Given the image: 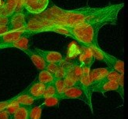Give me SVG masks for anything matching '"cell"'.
I'll return each mask as SVG.
<instances>
[{
    "label": "cell",
    "instance_id": "cb8c5ba5",
    "mask_svg": "<svg viewBox=\"0 0 128 119\" xmlns=\"http://www.w3.org/2000/svg\"><path fill=\"white\" fill-rule=\"evenodd\" d=\"M20 105L18 103V102L16 101V100H14V101H13L12 103H11L10 105H8L5 108V110L9 114L11 115V117H12V115L14 114V113L16 112V111L18 110V108H19V107H20ZM12 119V118H11Z\"/></svg>",
    "mask_w": 128,
    "mask_h": 119
},
{
    "label": "cell",
    "instance_id": "d4e9b609",
    "mask_svg": "<svg viewBox=\"0 0 128 119\" xmlns=\"http://www.w3.org/2000/svg\"><path fill=\"white\" fill-rule=\"evenodd\" d=\"M124 74H121L120 75V79L118 81V83H119V94L120 96L122 97L123 100H124Z\"/></svg>",
    "mask_w": 128,
    "mask_h": 119
},
{
    "label": "cell",
    "instance_id": "5b68a950",
    "mask_svg": "<svg viewBox=\"0 0 128 119\" xmlns=\"http://www.w3.org/2000/svg\"><path fill=\"white\" fill-rule=\"evenodd\" d=\"M49 5V0H24V8L26 13L38 14L43 12Z\"/></svg>",
    "mask_w": 128,
    "mask_h": 119
},
{
    "label": "cell",
    "instance_id": "4316f807",
    "mask_svg": "<svg viewBox=\"0 0 128 119\" xmlns=\"http://www.w3.org/2000/svg\"><path fill=\"white\" fill-rule=\"evenodd\" d=\"M58 67H59V63H50V64H46L45 69L49 72L54 74Z\"/></svg>",
    "mask_w": 128,
    "mask_h": 119
},
{
    "label": "cell",
    "instance_id": "6da1fadb",
    "mask_svg": "<svg viewBox=\"0 0 128 119\" xmlns=\"http://www.w3.org/2000/svg\"><path fill=\"white\" fill-rule=\"evenodd\" d=\"M124 7V2L100 8L87 6L75 9H64L52 5L38 14L24 12L27 21L25 31L33 35L40 33L42 28L49 27H75L103 21L116 25L118 15Z\"/></svg>",
    "mask_w": 128,
    "mask_h": 119
},
{
    "label": "cell",
    "instance_id": "5bb4252c",
    "mask_svg": "<svg viewBox=\"0 0 128 119\" xmlns=\"http://www.w3.org/2000/svg\"><path fill=\"white\" fill-rule=\"evenodd\" d=\"M16 0H4V3L0 6V15L10 16L15 10Z\"/></svg>",
    "mask_w": 128,
    "mask_h": 119
},
{
    "label": "cell",
    "instance_id": "2e32d148",
    "mask_svg": "<svg viewBox=\"0 0 128 119\" xmlns=\"http://www.w3.org/2000/svg\"><path fill=\"white\" fill-rule=\"evenodd\" d=\"M38 81L40 82H42L43 84H50V83H52L54 82V75L50 72H49L48 71H46V69L42 70L40 71V74H38Z\"/></svg>",
    "mask_w": 128,
    "mask_h": 119
},
{
    "label": "cell",
    "instance_id": "7402d4cb",
    "mask_svg": "<svg viewBox=\"0 0 128 119\" xmlns=\"http://www.w3.org/2000/svg\"><path fill=\"white\" fill-rule=\"evenodd\" d=\"M54 84L55 89H56L58 95H60L66 89L63 78H55Z\"/></svg>",
    "mask_w": 128,
    "mask_h": 119
},
{
    "label": "cell",
    "instance_id": "484cf974",
    "mask_svg": "<svg viewBox=\"0 0 128 119\" xmlns=\"http://www.w3.org/2000/svg\"><path fill=\"white\" fill-rule=\"evenodd\" d=\"M67 71L64 67H62V66L59 65V67L58 68V70L56 71V72H55L54 75V77L55 78H64V76L66 75L67 74Z\"/></svg>",
    "mask_w": 128,
    "mask_h": 119
},
{
    "label": "cell",
    "instance_id": "83f0119b",
    "mask_svg": "<svg viewBox=\"0 0 128 119\" xmlns=\"http://www.w3.org/2000/svg\"><path fill=\"white\" fill-rule=\"evenodd\" d=\"M18 96H19V94H18L16 96H14V97L11 98V99H10V100H5V101L0 102V111H2V110H4L8 105H10L11 103H12L13 101H14L16 98L18 97Z\"/></svg>",
    "mask_w": 128,
    "mask_h": 119
},
{
    "label": "cell",
    "instance_id": "f546056e",
    "mask_svg": "<svg viewBox=\"0 0 128 119\" xmlns=\"http://www.w3.org/2000/svg\"><path fill=\"white\" fill-rule=\"evenodd\" d=\"M11 119L12 117L5 109L0 111V119Z\"/></svg>",
    "mask_w": 128,
    "mask_h": 119
},
{
    "label": "cell",
    "instance_id": "4fadbf2b",
    "mask_svg": "<svg viewBox=\"0 0 128 119\" xmlns=\"http://www.w3.org/2000/svg\"><path fill=\"white\" fill-rule=\"evenodd\" d=\"M110 67H107V68H97V69H93L90 70L89 72V78L91 84L99 82L102 80V79L107 75V74L109 71Z\"/></svg>",
    "mask_w": 128,
    "mask_h": 119
},
{
    "label": "cell",
    "instance_id": "277c9868",
    "mask_svg": "<svg viewBox=\"0 0 128 119\" xmlns=\"http://www.w3.org/2000/svg\"><path fill=\"white\" fill-rule=\"evenodd\" d=\"M92 93H99L104 96V93L108 91H115L119 93V83L118 82L112 81H103L96 82L91 85Z\"/></svg>",
    "mask_w": 128,
    "mask_h": 119
},
{
    "label": "cell",
    "instance_id": "9c48e42d",
    "mask_svg": "<svg viewBox=\"0 0 128 119\" xmlns=\"http://www.w3.org/2000/svg\"><path fill=\"white\" fill-rule=\"evenodd\" d=\"M46 84L40 82L38 80H35L25 89V91L28 94L31 95L37 100H38L41 99L44 93V90L46 89Z\"/></svg>",
    "mask_w": 128,
    "mask_h": 119
},
{
    "label": "cell",
    "instance_id": "d6986e66",
    "mask_svg": "<svg viewBox=\"0 0 128 119\" xmlns=\"http://www.w3.org/2000/svg\"><path fill=\"white\" fill-rule=\"evenodd\" d=\"M42 109L43 108L41 107V105L31 106L28 111V119H40L42 115Z\"/></svg>",
    "mask_w": 128,
    "mask_h": 119
},
{
    "label": "cell",
    "instance_id": "3957f363",
    "mask_svg": "<svg viewBox=\"0 0 128 119\" xmlns=\"http://www.w3.org/2000/svg\"><path fill=\"white\" fill-rule=\"evenodd\" d=\"M60 100H80L90 107L92 114L94 113L93 104H92V93L83 87L80 82H78L71 87L66 88L64 91L58 95Z\"/></svg>",
    "mask_w": 128,
    "mask_h": 119
},
{
    "label": "cell",
    "instance_id": "52a82bcc",
    "mask_svg": "<svg viewBox=\"0 0 128 119\" xmlns=\"http://www.w3.org/2000/svg\"><path fill=\"white\" fill-rule=\"evenodd\" d=\"M32 36V35L27 31L24 30H16V31H10L3 35H0V49L2 46L13 42L16 40H18L22 36Z\"/></svg>",
    "mask_w": 128,
    "mask_h": 119
},
{
    "label": "cell",
    "instance_id": "7c38bea8",
    "mask_svg": "<svg viewBox=\"0 0 128 119\" xmlns=\"http://www.w3.org/2000/svg\"><path fill=\"white\" fill-rule=\"evenodd\" d=\"M6 48H16L20 50L29 48V36H22L20 38H18V40L5 45V46H2L1 47V49Z\"/></svg>",
    "mask_w": 128,
    "mask_h": 119
},
{
    "label": "cell",
    "instance_id": "30bf717a",
    "mask_svg": "<svg viewBox=\"0 0 128 119\" xmlns=\"http://www.w3.org/2000/svg\"><path fill=\"white\" fill-rule=\"evenodd\" d=\"M34 50L42 56L44 59V60L46 62V64L59 63L62 60H64L62 55L58 52H54V51H46L38 48H36Z\"/></svg>",
    "mask_w": 128,
    "mask_h": 119
},
{
    "label": "cell",
    "instance_id": "9a60e30c",
    "mask_svg": "<svg viewBox=\"0 0 128 119\" xmlns=\"http://www.w3.org/2000/svg\"><path fill=\"white\" fill-rule=\"evenodd\" d=\"M37 100L34 98L31 95L28 94L25 91V89L23 92L19 93L18 97L16 99V101L20 106H32L35 104V102Z\"/></svg>",
    "mask_w": 128,
    "mask_h": 119
},
{
    "label": "cell",
    "instance_id": "8992f818",
    "mask_svg": "<svg viewBox=\"0 0 128 119\" xmlns=\"http://www.w3.org/2000/svg\"><path fill=\"white\" fill-rule=\"evenodd\" d=\"M27 24L26 15L24 12H14L10 16L8 27L10 31L24 30L25 31V26Z\"/></svg>",
    "mask_w": 128,
    "mask_h": 119
},
{
    "label": "cell",
    "instance_id": "d6a6232c",
    "mask_svg": "<svg viewBox=\"0 0 128 119\" xmlns=\"http://www.w3.org/2000/svg\"><path fill=\"white\" fill-rule=\"evenodd\" d=\"M0 16H1V15H0Z\"/></svg>",
    "mask_w": 128,
    "mask_h": 119
},
{
    "label": "cell",
    "instance_id": "e0dca14e",
    "mask_svg": "<svg viewBox=\"0 0 128 119\" xmlns=\"http://www.w3.org/2000/svg\"><path fill=\"white\" fill-rule=\"evenodd\" d=\"M31 106H20L12 115V119H28V111Z\"/></svg>",
    "mask_w": 128,
    "mask_h": 119
},
{
    "label": "cell",
    "instance_id": "1f68e13d",
    "mask_svg": "<svg viewBox=\"0 0 128 119\" xmlns=\"http://www.w3.org/2000/svg\"><path fill=\"white\" fill-rule=\"evenodd\" d=\"M8 31H10L8 24L7 25H4V26H0V35H3V34L6 33Z\"/></svg>",
    "mask_w": 128,
    "mask_h": 119
},
{
    "label": "cell",
    "instance_id": "ac0fdd59",
    "mask_svg": "<svg viewBox=\"0 0 128 119\" xmlns=\"http://www.w3.org/2000/svg\"><path fill=\"white\" fill-rule=\"evenodd\" d=\"M60 101V99L59 96L54 95L52 96H50L46 99L43 100V102L40 104L42 108H46V107H58L59 105V103Z\"/></svg>",
    "mask_w": 128,
    "mask_h": 119
},
{
    "label": "cell",
    "instance_id": "4dcf8cb0",
    "mask_svg": "<svg viewBox=\"0 0 128 119\" xmlns=\"http://www.w3.org/2000/svg\"><path fill=\"white\" fill-rule=\"evenodd\" d=\"M9 19H10V16H0V26L7 25L9 23Z\"/></svg>",
    "mask_w": 128,
    "mask_h": 119
},
{
    "label": "cell",
    "instance_id": "ba28073f",
    "mask_svg": "<svg viewBox=\"0 0 128 119\" xmlns=\"http://www.w3.org/2000/svg\"><path fill=\"white\" fill-rule=\"evenodd\" d=\"M103 53V61L105 62V64L108 65V67L112 68L121 74H124V62L115 57L114 56L110 55L104 51H102Z\"/></svg>",
    "mask_w": 128,
    "mask_h": 119
},
{
    "label": "cell",
    "instance_id": "7a4b0ae2",
    "mask_svg": "<svg viewBox=\"0 0 128 119\" xmlns=\"http://www.w3.org/2000/svg\"><path fill=\"white\" fill-rule=\"evenodd\" d=\"M108 22H98L90 24L75 27H64L69 32V37L75 39L82 46L87 47H100L98 45V32L101 28L108 25Z\"/></svg>",
    "mask_w": 128,
    "mask_h": 119
},
{
    "label": "cell",
    "instance_id": "8fae6325",
    "mask_svg": "<svg viewBox=\"0 0 128 119\" xmlns=\"http://www.w3.org/2000/svg\"><path fill=\"white\" fill-rule=\"evenodd\" d=\"M22 51L29 56L32 62L37 67L38 70L42 71L45 69V67L46 66V62L44 60V59L42 56L38 53H37L35 50L30 49L29 48H28V49H22Z\"/></svg>",
    "mask_w": 128,
    "mask_h": 119
},
{
    "label": "cell",
    "instance_id": "44dd1931",
    "mask_svg": "<svg viewBox=\"0 0 128 119\" xmlns=\"http://www.w3.org/2000/svg\"><path fill=\"white\" fill-rule=\"evenodd\" d=\"M121 73L118 72L117 71H116L112 68H110L108 73L107 74V75L105 76L102 80L103 81H112V82H118L120 77Z\"/></svg>",
    "mask_w": 128,
    "mask_h": 119
},
{
    "label": "cell",
    "instance_id": "f1b7e54d",
    "mask_svg": "<svg viewBox=\"0 0 128 119\" xmlns=\"http://www.w3.org/2000/svg\"><path fill=\"white\" fill-rule=\"evenodd\" d=\"M24 0H16V7L14 12H23L24 8Z\"/></svg>",
    "mask_w": 128,
    "mask_h": 119
},
{
    "label": "cell",
    "instance_id": "603a6c76",
    "mask_svg": "<svg viewBox=\"0 0 128 119\" xmlns=\"http://www.w3.org/2000/svg\"><path fill=\"white\" fill-rule=\"evenodd\" d=\"M89 48L90 49L94 59H98L99 60H103V53H102L103 50L100 47H94V46H91V47H89Z\"/></svg>",
    "mask_w": 128,
    "mask_h": 119
},
{
    "label": "cell",
    "instance_id": "ffe728a7",
    "mask_svg": "<svg viewBox=\"0 0 128 119\" xmlns=\"http://www.w3.org/2000/svg\"><path fill=\"white\" fill-rule=\"evenodd\" d=\"M57 94L58 93H57V91H56V89H55L54 82L50 83V84L46 85V89H45V90H44V93H43L40 100H44V99H46L47 97H50V96H52L57 95Z\"/></svg>",
    "mask_w": 128,
    "mask_h": 119
}]
</instances>
